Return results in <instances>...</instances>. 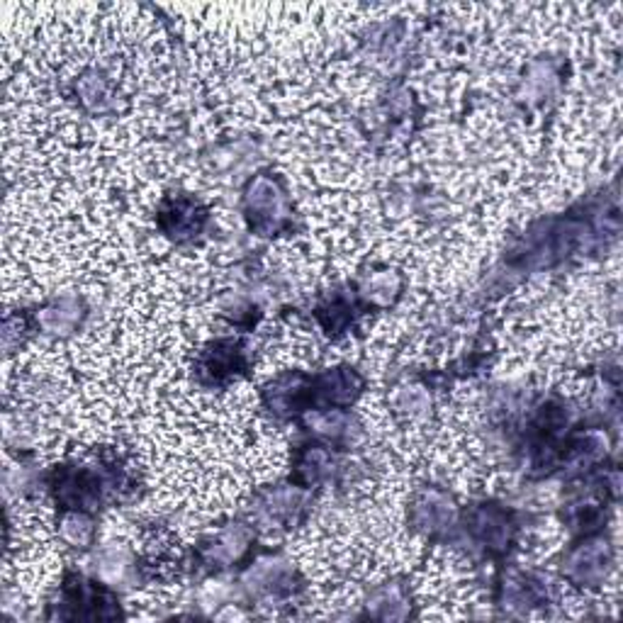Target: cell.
Segmentation results:
<instances>
[{"mask_svg":"<svg viewBox=\"0 0 623 623\" xmlns=\"http://www.w3.org/2000/svg\"><path fill=\"white\" fill-rule=\"evenodd\" d=\"M61 531H64L66 538L73 541V543H85V541H88V534H90V524L80 516H69V518H64Z\"/></svg>","mask_w":623,"mask_h":623,"instance_id":"obj_1","label":"cell"}]
</instances>
